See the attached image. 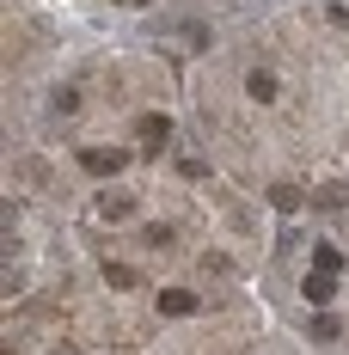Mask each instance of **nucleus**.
<instances>
[{"instance_id": "11", "label": "nucleus", "mask_w": 349, "mask_h": 355, "mask_svg": "<svg viewBox=\"0 0 349 355\" xmlns=\"http://www.w3.org/2000/svg\"><path fill=\"white\" fill-rule=\"evenodd\" d=\"M74 105H80V92H74V86H56V92H49V110H56V116H68Z\"/></svg>"}, {"instance_id": "5", "label": "nucleus", "mask_w": 349, "mask_h": 355, "mask_svg": "<svg viewBox=\"0 0 349 355\" xmlns=\"http://www.w3.org/2000/svg\"><path fill=\"white\" fill-rule=\"evenodd\" d=\"M307 300H313V306H331V300H337V276H331V270H313V276H307Z\"/></svg>"}, {"instance_id": "1", "label": "nucleus", "mask_w": 349, "mask_h": 355, "mask_svg": "<svg viewBox=\"0 0 349 355\" xmlns=\"http://www.w3.org/2000/svg\"><path fill=\"white\" fill-rule=\"evenodd\" d=\"M80 166H86L92 178H117L123 166H129V153H117V147H86V153H80Z\"/></svg>"}, {"instance_id": "3", "label": "nucleus", "mask_w": 349, "mask_h": 355, "mask_svg": "<svg viewBox=\"0 0 349 355\" xmlns=\"http://www.w3.org/2000/svg\"><path fill=\"white\" fill-rule=\"evenodd\" d=\"M129 214H135V196L129 190H105L99 196V220H129Z\"/></svg>"}, {"instance_id": "4", "label": "nucleus", "mask_w": 349, "mask_h": 355, "mask_svg": "<svg viewBox=\"0 0 349 355\" xmlns=\"http://www.w3.org/2000/svg\"><path fill=\"white\" fill-rule=\"evenodd\" d=\"M160 313H166V319H190V313H196V294H190V288H166V294H160Z\"/></svg>"}, {"instance_id": "2", "label": "nucleus", "mask_w": 349, "mask_h": 355, "mask_svg": "<svg viewBox=\"0 0 349 355\" xmlns=\"http://www.w3.org/2000/svg\"><path fill=\"white\" fill-rule=\"evenodd\" d=\"M166 135H172V116H160V110H153V116H141V153H160Z\"/></svg>"}, {"instance_id": "6", "label": "nucleus", "mask_w": 349, "mask_h": 355, "mask_svg": "<svg viewBox=\"0 0 349 355\" xmlns=\"http://www.w3.org/2000/svg\"><path fill=\"white\" fill-rule=\"evenodd\" d=\"M270 202H276V209H300V202H307V190H300V184H276V190H270Z\"/></svg>"}, {"instance_id": "12", "label": "nucleus", "mask_w": 349, "mask_h": 355, "mask_svg": "<svg viewBox=\"0 0 349 355\" xmlns=\"http://www.w3.org/2000/svg\"><path fill=\"white\" fill-rule=\"evenodd\" d=\"M105 276H110V288H135V282H141L129 263H105Z\"/></svg>"}, {"instance_id": "7", "label": "nucleus", "mask_w": 349, "mask_h": 355, "mask_svg": "<svg viewBox=\"0 0 349 355\" xmlns=\"http://www.w3.org/2000/svg\"><path fill=\"white\" fill-rule=\"evenodd\" d=\"M313 270H331V276H337V270H343V251H337L331 239H325V245L313 251Z\"/></svg>"}, {"instance_id": "9", "label": "nucleus", "mask_w": 349, "mask_h": 355, "mask_svg": "<svg viewBox=\"0 0 349 355\" xmlns=\"http://www.w3.org/2000/svg\"><path fill=\"white\" fill-rule=\"evenodd\" d=\"M251 98H264V105L276 98V73H270V68H257V73H251Z\"/></svg>"}, {"instance_id": "8", "label": "nucleus", "mask_w": 349, "mask_h": 355, "mask_svg": "<svg viewBox=\"0 0 349 355\" xmlns=\"http://www.w3.org/2000/svg\"><path fill=\"white\" fill-rule=\"evenodd\" d=\"M307 331H313L318 343H331V337H343V319H331V313H318V319L307 324Z\"/></svg>"}, {"instance_id": "10", "label": "nucleus", "mask_w": 349, "mask_h": 355, "mask_svg": "<svg viewBox=\"0 0 349 355\" xmlns=\"http://www.w3.org/2000/svg\"><path fill=\"white\" fill-rule=\"evenodd\" d=\"M313 202H318V209H343V202H349V184H325Z\"/></svg>"}, {"instance_id": "14", "label": "nucleus", "mask_w": 349, "mask_h": 355, "mask_svg": "<svg viewBox=\"0 0 349 355\" xmlns=\"http://www.w3.org/2000/svg\"><path fill=\"white\" fill-rule=\"evenodd\" d=\"M135 6H141V0H135Z\"/></svg>"}, {"instance_id": "13", "label": "nucleus", "mask_w": 349, "mask_h": 355, "mask_svg": "<svg viewBox=\"0 0 349 355\" xmlns=\"http://www.w3.org/2000/svg\"><path fill=\"white\" fill-rule=\"evenodd\" d=\"M56 355H80V343H56Z\"/></svg>"}]
</instances>
